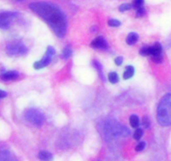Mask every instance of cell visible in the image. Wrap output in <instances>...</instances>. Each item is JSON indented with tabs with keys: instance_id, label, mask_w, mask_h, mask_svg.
<instances>
[{
	"instance_id": "obj_17",
	"label": "cell",
	"mask_w": 171,
	"mask_h": 161,
	"mask_svg": "<svg viewBox=\"0 0 171 161\" xmlns=\"http://www.w3.org/2000/svg\"><path fill=\"white\" fill-rule=\"evenodd\" d=\"M108 80L110 81L111 83L113 84L118 83L119 81V77L118 75L117 74V72H110V73L108 74Z\"/></svg>"
},
{
	"instance_id": "obj_14",
	"label": "cell",
	"mask_w": 171,
	"mask_h": 161,
	"mask_svg": "<svg viewBox=\"0 0 171 161\" xmlns=\"http://www.w3.org/2000/svg\"><path fill=\"white\" fill-rule=\"evenodd\" d=\"M138 40H139V35L137 33H130L126 39V42L129 46H133L137 43Z\"/></svg>"
},
{
	"instance_id": "obj_6",
	"label": "cell",
	"mask_w": 171,
	"mask_h": 161,
	"mask_svg": "<svg viewBox=\"0 0 171 161\" xmlns=\"http://www.w3.org/2000/svg\"><path fill=\"white\" fill-rule=\"evenodd\" d=\"M17 16L14 12H1L0 13V29H7L11 25L12 21Z\"/></svg>"
},
{
	"instance_id": "obj_18",
	"label": "cell",
	"mask_w": 171,
	"mask_h": 161,
	"mask_svg": "<svg viewBox=\"0 0 171 161\" xmlns=\"http://www.w3.org/2000/svg\"><path fill=\"white\" fill-rule=\"evenodd\" d=\"M139 53L143 56H148V55H150V46H143V47H142Z\"/></svg>"
},
{
	"instance_id": "obj_30",
	"label": "cell",
	"mask_w": 171,
	"mask_h": 161,
	"mask_svg": "<svg viewBox=\"0 0 171 161\" xmlns=\"http://www.w3.org/2000/svg\"><path fill=\"white\" fill-rule=\"evenodd\" d=\"M18 1H22V0H18Z\"/></svg>"
},
{
	"instance_id": "obj_13",
	"label": "cell",
	"mask_w": 171,
	"mask_h": 161,
	"mask_svg": "<svg viewBox=\"0 0 171 161\" xmlns=\"http://www.w3.org/2000/svg\"><path fill=\"white\" fill-rule=\"evenodd\" d=\"M92 65H93V66L96 68V70L97 71V72H98V75H99V76H100V78H101L102 80H105L104 75H103V71H102V65H101V63L99 62L98 60H94L92 61Z\"/></svg>"
},
{
	"instance_id": "obj_28",
	"label": "cell",
	"mask_w": 171,
	"mask_h": 161,
	"mask_svg": "<svg viewBox=\"0 0 171 161\" xmlns=\"http://www.w3.org/2000/svg\"><path fill=\"white\" fill-rule=\"evenodd\" d=\"M115 64H116L117 66H121L122 64V62H123V58L122 57V56H118V57H117L116 59H115Z\"/></svg>"
},
{
	"instance_id": "obj_5",
	"label": "cell",
	"mask_w": 171,
	"mask_h": 161,
	"mask_svg": "<svg viewBox=\"0 0 171 161\" xmlns=\"http://www.w3.org/2000/svg\"><path fill=\"white\" fill-rule=\"evenodd\" d=\"M7 54L11 56H19L26 54L28 51L27 47L20 41H13L8 44L6 47Z\"/></svg>"
},
{
	"instance_id": "obj_21",
	"label": "cell",
	"mask_w": 171,
	"mask_h": 161,
	"mask_svg": "<svg viewBox=\"0 0 171 161\" xmlns=\"http://www.w3.org/2000/svg\"><path fill=\"white\" fill-rule=\"evenodd\" d=\"M133 8V6L130 3H122V5L119 6V11L120 12H125L130 10Z\"/></svg>"
},
{
	"instance_id": "obj_27",
	"label": "cell",
	"mask_w": 171,
	"mask_h": 161,
	"mask_svg": "<svg viewBox=\"0 0 171 161\" xmlns=\"http://www.w3.org/2000/svg\"><path fill=\"white\" fill-rule=\"evenodd\" d=\"M143 125L144 128H148L149 125H150V121L148 119V117H143Z\"/></svg>"
},
{
	"instance_id": "obj_15",
	"label": "cell",
	"mask_w": 171,
	"mask_h": 161,
	"mask_svg": "<svg viewBox=\"0 0 171 161\" xmlns=\"http://www.w3.org/2000/svg\"><path fill=\"white\" fill-rule=\"evenodd\" d=\"M134 75V66H128L125 69V72L123 73V78L125 80H128L131 77H133Z\"/></svg>"
},
{
	"instance_id": "obj_20",
	"label": "cell",
	"mask_w": 171,
	"mask_h": 161,
	"mask_svg": "<svg viewBox=\"0 0 171 161\" xmlns=\"http://www.w3.org/2000/svg\"><path fill=\"white\" fill-rule=\"evenodd\" d=\"M143 131L142 128H137L136 131H135L134 133V139H135V140H140L141 138L143 137Z\"/></svg>"
},
{
	"instance_id": "obj_25",
	"label": "cell",
	"mask_w": 171,
	"mask_h": 161,
	"mask_svg": "<svg viewBox=\"0 0 171 161\" xmlns=\"http://www.w3.org/2000/svg\"><path fill=\"white\" fill-rule=\"evenodd\" d=\"M45 54L49 55V56H51V57H53L55 54V50L53 48L52 46H49V47L47 48V50L46 52H45Z\"/></svg>"
},
{
	"instance_id": "obj_19",
	"label": "cell",
	"mask_w": 171,
	"mask_h": 161,
	"mask_svg": "<svg viewBox=\"0 0 171 161\" xmlns=\"http://www.w3.org/2000/svg\"><path fill=\"white\" fill-rule=\"evenodd\" d=\"M72 55V50L70 49L69 47H66L63 50V52H62V58L63 59H69Z\"/></svg>"
},
{
	"instance_id": "obj_12",
	"label": "cell",
	"mask_w": 171,
	"mask_h": 161,
	"mask_svg": "<svg viewBox=\"0 0 171 161\" xmlns=\"http://www.w3.org/2000/svg\"><path fill=\"white\" fill-rule=\"evenodd\" d=\"M39 159L42 161H52L53 155L48 151H41L39 153Z\"/></svg>"
},
{
	"instance_id": "obj_24",
	"label": "cell",
	"mask_w": 171,
	"mask_h": 161,
	"mask_svg": "<svg viewBox=\"0 0 171 161\" xmlns=\"http://www.w3.org/2000/svg\"><path fill=\"white\" fill-rule=\"evenodd\" d=\"M136 10L137 17H143V16H144L145 14H146V11H145V9L143 8V7H140L139 9H137Z\"/></svg>"
},
{
	"instance_id": "obj_10",
	"label": "cell",
	"mask_w": 171,
	"mask_h": 161,
	"mask_svg": "<svg viewBox=\"0 0 171 161\" xmlns=\"http://www.w3.org/2000/svg\"><path fill=\"white\" fill-rule=\"evenodd\" d=\"M51 56H49L48 55H45L42 59L41 60H39V61H36L35 64H34V67H35V69L39 70V69H42L44 67H45L50 63V61H51Z\"/></svg>"
},
{
	"instance_id": "obj_11",
	"label": "cell",
	"mask_w": 171,
	"mask_h": 161,
	"mask_svg": "<svg viewBox=\"0 0 171 161\" xmlns=\"http://www.w3.org/2000/svg\"><path fill=\"white\" fill-rule=\"evenodd\" d=\"M19 72H15V71H9V72H3L0 75V77L4 80H16L19 77Z\"/></svg>"
},
{
	"instance_id": "obj_29",
	"label": "cell",
	"mask_w": 171,
	"mask_h": 161,
	"mask_svg": "<svg viewBox=\"0 0 171 161\" xmlns=\"http://www.w3.org/2000/svg\"><path fill=\"white\" fill-rule=\"evenodd\" d=\"M5 97H7V92L0 90V98H5Z\"/></svg>"
},
{
	"instance_id": "obj_22",
	"label": "cell",
	"mask_w": 171,
	"mask_h": 161,
	"mask_svg": "<svg viewBox=\"0 0 171 161\" xmlns=\"http://www.w3.org/2000/svg\"><path fill=\"white\" fill-rule=\"evenodd\" d=\"M143 3H144V0H134V3H133L132 6H133L134 9H137L140 7H143Z\"/></svg>"
},
{
	"instance_id": "obj_4",
	"label": "cell",
	"mask_w": 171,
	"mask_h": 161,
	"mask_svg": "<svg viewBox=\"0 0 171 161\" xmlns=\"http://www.w3.org/2000/svg\"><path fill=\"white\" fill-rule=\"evenodd\" d=\"M24 118L29 123L35 124L36 126H42L45 122V117L43 112L36 108H29L24 112Z\"/></svg>"
},
{
	"instance_id": "obj_2",
	"label": "cell",
	"mask_w": 171,
	"mask_h": 161,
	"mask_svg": "<svg viewBox=\"0 0 171 161\" xmlns=\"http://www.w3.org/2000/svg\"><path fill=\"white\" fill-rule=\"evenodd\" d=\"M157 120L162 126L171 125V93L166 94L160 100L157 109Z\"/></svg>"
},
{
	"instance_id": "obj_1",
	"label": "cell",
	"mask_w": 171,
	"mask_h": 161,
	"mask_svg": "<svg viewBox=\"0 0 171 161\" xmlns=\"http://www.w3.org/2000/svg\"><path fill=\"white\" fill-rule=\"evenodd\" d=\"M29 8L50 27L58 37L66 35V19L59 7L47 2H34L29 4Z\"/></svg>"
},
{
	"instance_id": "obj_8",
	"label": "cell",
	"mask_w": 171,
	"mask_h": 161,
	"mask_svg": "<svg viewBox=\"0 0 171 161\" xmlns=\"http://www.w3.org/2000/svg\"><path fill=\"white\" fill-rule=\"evenodd\" d=\"M91 46L94 49L107 50L108 49V43L102 36L96 37L95 40H93L91 43Z\"/></svg>"
},
{
	"instance_id": "obj_7",
	"label": "cell",
	"mask_w": 171,
	"mask_h": 161,
	"mask_svg": "<svg viewBox=\"0 0 171 161\" xmlns=\"http://www.w3.org/2000/svg\"><path fill=\"white\" fill-rule=\"evenodd\" d=\"M150 55L152 60L155 63H161L163 61V49L160 43H155L154 46H150Z\"/></svg>"
},
{
	"instance_id": "obj_9",
	"label": "cell",
	"mask_w": 171,
	"mask_h": 161,
	"mask_svg": "<svg viewBox=\"0 0 171 161\" xmlns=\"http://www.w3.org/2000/svg\"><path fill=\"white\" fill-rule=\"evenodd\" d=\"M0 161H18V159L9 150L0 148Z\"/></svg>"
},
{
	"instance_id": "obj_3",
	"label": "cell",
	"mask_w": 171,
	"mask_h": 161,
	"mask_svg": "<svg viewBox=\"0 0 171 161\" xmlns=\"http://www.w3.org/2000/svg\"><path fill=\"white\" fill-rule=\"evenodd\" d=\"M105 135L107 138H117V137H126L130 134V131L122 126L115 120H110L105 124L104 126Z\"/></svg>"
},
{
	"instance_id": "obj_23",
	"label": "cell",
	"mask_w": 171,
	"mask_h": 161,
	"mask_svg": "<svg viewBox=\"0 0 171 161\" xmlns=\"http://www.w3.org/2000/svg\"><path fill=\"white\" fill-rule=\"evenodd\" d=\"M120 24H121V22L118 20L112 19V20H108V25L111 27H118Z\"/></svg>"
},
{
	"instance_id": "obj_26",
	"label": "cell",
	"mask_w": 171,
	"mask_h": 161,
	"mask_svg": "<svg viewBox=\"0 0 171 161\" xmlns=\"http://www.w3.org/2000/svg\"><path fill=\"white\" fill-rule=\"evenodd\" d=\"M145 145H146L145 142H139V144H138V145L136 146V149H135V150H136V151H138V152H140V151L144 150Z\"/></svg>"
},
{
	"instance_id": "obj_16",
	"label": "cell",
	"mask_w": 171,
	"mask_h": 161,
	"mask_svg": "<svg viewBox=\"0 0 171 161\" xmlns=\"http://www.w3.org/2000/svg\"><path fill=\"white\" fill-rule=\"evenodd\" d=\"M129 122H130V125L133 127V128H139V118L137 115H135V114L131 115L130 118H129Z\"/></svg>"
}]
</instances>
